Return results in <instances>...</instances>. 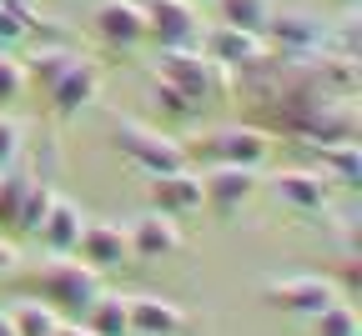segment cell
Wrapping results in <instances>:
<instances>
[{
  "mask_svg": "<svg viewBox=\"0 0 362 336\" xmlns=\"http://www.w3.org/2000/svg\"><path fill=\"white\" fill-rule=\"evenodd\" d=\"M51 196H56L51 181H30L25 201H21V211H16V231H21V236H35V226L45 221V211H51Z\"/></svg>",
  "mask_w": 362,
  "mask_h": 336,
  "instance_id": "cell-24",
  "label": "cell"
},
{
  "mask_svg": "<svg viewBox=\"0 0 362 336\" xmlns=\"http://www.w3.org/2000/svg\"><path fill=\"white\" fill-rule=\"evenodd\" d=\"M25 85H30V76H25V61H21L16 51H0V106L21 101V95H25Z\"/></svg>",
  "mask_w": 362,
  "mask_h": 336,
  "instance_id": "cell-25",
  "label": "cell"
},
{
  "mask_svg": "<svg viewBox=\"0 0 362 336\" xmlns=\"http://www.w3.org/2000/svg\"><path fill=\"white\" fill-rule=\"evenodd\" d=\"M16 266H21L16 241H11V236H0V276H16Z\"/></svg>",
  "mask_w": 362,
  "mask_h": 336,
  "instance_id": "cell-30",
  "label": "cell"
},
{
  "mask_svg": "<svg viewBox=\"0 0 362 336\" xmlns=\"http://www.w3.org/2000/svg\"><path fill=\"white\" fill-rule=\"evenodd\" d=\"M90 30H96V40L111 45V51H136V45L146 40L141 0H96V11H90Z\"/></svg>",
  "mask_w": 362,
  "mask_h": 336,
  "instance_id": "cell-11",
  "label": "cell"
},
{
  "mask_svg": "<svg viewBox=\"0 0 362 336\" xmlns=\"http://www.w3.org/2000/svg\"><path fill=\"white\" fill-rule=\"evenodd\" d=\"M11 326H16V336H56L61 311H51L45 301H16L11 306Z\"/></svg>",
  "mask_w": 362,
  "mask_h": 336,
  "instance_id": "cell-21",
  "label": "cell"
},
{
  "mask_svg": "<svg viewBox=\"0 0 362 336\" xmlns=\"http://www.w3.org/2000/svg\"><path fill=\"white\" fill-rule=\"evenodd\" d=\"M21 40H30V25H25L16 11H6V6H0V51H16Z\"/></svg>",
  "mask_w": 362,
  "mask_h": 336,
  "instance_id": "cell-28",
  "label": "cell"
},
{
  "mask_svg": "<svg viewBox=\"0 0 362 336\" xmlns=\"http://www.w3.org/2000/svg\"><path fill=\"white\" fill-rule=\"evenodd\" d=\"M267 156H272V136L262 126H242V121L211 126L197 146H187V161H206V166H252V171H262Z\"/></svg>",
  "mask_w": 362,
  "mask_h": 336,
  "instance_id": "cell-4",
  "label": "cell"
},
{
  "mask_svg": "<svg viewBox=\"0 0 362 336\" xmlns=\"http://www.w3.org/2000/svg\"><path fill=\"white\" fill-rule=\"evenodd\" d=\"M56 336H90V326H86V321H76V326H66V321H61V326H56Z\"/></svg>",
  "mask_w": 362,
  "mask_h": 336,
  "instance_id": "cell-31",
  "label": "cell"
},
{
  "mask_svg": "<svg viewBox=\"0 0 362 336\" xmlns=\"http://www.w3.org/2000/svg\"><path fill=\"white\" fill-rule=\"evenodd\" d=\"M257 191H262V171H252V166H206L202 171V206L221 221H232Z\"/></svg>",
  "mask_w": 362,
  "mask_h": 336,
  "instance_id": "cell-6",
  "label": "cell"
},
{
  "mask_svg": "<svg viewBox=\"0 0 362 336\" xmlns=\"http://www.w3.org/2000/svg\"><path fill=\"white\" fill-rule=\"evenodd\" d=\"M342 292L332 276H282V281H267L262 286V301L282 316H317L322 306H332Z\"/></svg>",
  "mask_w": 362,
  "mask_h": 336,
  "instance_id": "cell-7",
  "label": "cell"
},
{
  "mask_svg": "<svg viewBox=\"0 0 362 336\" xmlns=\"http://www.w3.org/2000/svg\"><path fill=\"white\" fill-rule=\"evenodd\" d=\"M21 140H25L21 121H11V116H0V171L21 161Z\"/></svg>",
  "mask_w": 362,
  "mask_h": 336,
  "instance_id": "cell-27",
  "label": "cell"
},
{
  "mask_svg": "<svg viewBox=\"0 0 362 336\" xmlns=\"http://www.w3.org/2000/svg\"><path fill=\"white\" fill-rule=\"evenodd\" d=\"M141 16H146V40H156V51L197 45L202 35V16L192 0H141Z\"/></svg>",
  "mask_w": 362,
  "mask_h": 336,
  "instance_id": "cell-9",
  "label": "cell"
},
{
  "mask_svg": "<svg viewBox=\"0 0 362 336\" xmlns=\"http://www.w3.org/2000/svg\"><path fill=\"white\" fill-rule=\"evenodd\" d=\"M0 336H16V326H11V311H0Z\"/></svg>",
  "mask_w": 362,
  "mask_h": 336,
  "instance_id": "cell-32",
  "label": "cell"
},
{
  "mask_svg": "<svg viewBox=\"0 0 362 336\" xmlns=\"http://www.w3.org/2000/svg\"><path fill=\"white\" fill-rule=\"evenodd\" d=\"M342 6H357V0H342Z\"/></svg>",
  "mask_w": 362,
  "mask_h": 336,
  "instance_id": "cell-33",
  "label": "cell"
},
{
  "mask_svg": "<svg viewBox=\"0 0 362 336\" xmlns=\"http://www.w3.org/2000/svg\"><path fill=\"white\" fill-rule=\"evenodd\" d=\"M45 95H51L56 121H81V111H90V106H96V95H101V66L76 51V61L45 85Z\"/></svg>",
  "mask_w": 362,
  "mask_h": 336,
  "instance_id": "cell-8",
  "label": "cell"
},
{
  "mask_svg": "<svg viewBox=\"0 0 362 336\" xmlns=\"http://www.w3.org/2000/svg\"><path fill=\"white\" fill-rule=\"evenodd\" d=\"M131 336H181L187 331V311L166 296H126Z\"/></svg>",
  "mask_w": 362,
  "mask_h": 336,
  "instance_id": "cell-16",
  "label": "cell"
},
{
  "mask_svg": "<svg viewBox=\"0 0 362 336\" xmlns=\"http://www.w3.org/2000/svg\"><path fill=\"white\" fill-rule=\"evenodd\" d=\"M211 6H216V20L221 25H237V30H267V20H272V11H277V6H272V0H211Z\"/></svg>",
  "mask_w": 362,
  "mask_h": 336,
  "instance_id": "cell-20",
  "label": "cell"
},
{
  "mask_svg": "<svg viewBox=\"0 0 362 336\" xmlns=\"http://www.w3.org/2000/svg\"><path fill=\"white\" fill-rule=\"evenodd\" d=\"M267 186H272V196H277L287 211H297V216H322L332 206V181L322 171H307V166H287Z\"/></svg>",
  "mask_w": 362,
  "mask_h": 336,
  "instance_id": "cell-10",
  "label": "cell"
},
{
  "mask_svg": "<svg viewBox=\"0 0 362 336\" xmlns=\"http://www.w3.org/2000/svg\"><path fill=\"white\" fill-rule=\"evenodd\" d=\"M146 201H151V211H161V216H171V221L202 211V171L181 166V171L151 176V181H146Z\"/></svg>",
  "mask_w": 362,
  "mask_h": 336,
  "instance_id": "cell-13",
  "label": "cell"
},
{
  "mask_svg": "<svg viewBox=\"0 0 362 336\" xmlns=\"http://www.w3.org/2000/svg\"><path fill=\"white\" fill-rule=\"evenodd\" d=\"M156 76L166 85H176L197 106H206V101H216V95H232L237 90V80H232L237 71L206 61L197 45H171V51H156Z\"/></svg>",
  "mask_w": 362,
  "mask_h": 336,
  "instance_id": "cell-2",
  "label": "cell"
},
{
  "mask_svg": "<svg viewBox=\"0 0 362 336\" xmlns=\"http://www.w3.org/2000/svg\"><path fill=\"white\" fill-rule=\"evenodd\" d=\"M262 40L272 45V51H282V56H312V51H322L327 25L317 16H307V11H272Z\"/></svg>",
  "mask_w": 362,
  "mask_h": 336,
  "instance_id": "cell-12",
  "label": "cell"
},
{
  "mask_svg": "<svg viewBox=\"0 0 362 336\" xmlns=\"http://www.w3.org/2000/svg\"><path fill=\"white\" fill-rule=\"evenodd\" d=\"M0 6H6V11H16V16H21V20L30 25V35H35V30L45 25V16L35 11V0H0Z\"/></svg>",
  "mask_w": 362,
  "mask_h": 336,
  "instance_id": "cell-29",
  "label": "cell"
},
{
  "mask_svg": "<svg viewBox=\"0 0 362 336\" xmlns=\"http://www.w3.org/2000/svg\"><path fill=\"white\" fill-rule=\"evenodd\" d=\"M126 241H131V261H166V256L181 251V231H176L171 216H161V211H141V216H131Z\"/></svg>",
  "mask_w": 362,
  "mask_h": 336,
  "instance_id": "cell-15",
  "label": "cell"
},
{
  "mask_svg": "<svg viewBox=\"0 0 362 336\" xmlns=\"http://www.w3.org/2000/svg\"><path fill=\"white\" fill-rule=\"evenodd\" d=\"M111 146L121 151V161H131L141 176H166V171L192 166L187 161V146H181L176 136H166L156 126H141V121H131V116H116L111 121Z\"/></svg>",
  "mask_w": 362,
  "mask_h": 336,
  "instance_id": "cell-3",
  "label": "cell"
},
{
  "mask_svg": "<svg viewBox=\"0 0 362 336\" xmlns=\"http://www.w3.org/2000/svg\"><path fill=\"white\" fill-rule=\"evenodd\" d=\"M30 171H21V166H6L0 171V231H16V211H21V201H25V191H30Z\"/></svg>",
  "mask_w": 362,
  "mask_h": 336,
  "instance_id": "cell-23",
  "label": "cell"
},
{
  "mask_svg": "<svg viewBox=\"0 0 362 336\" xmlns=\"http://www.w3.org/2000/svg\"><path fill=\"white\" fill-rule=\"evenodd\" d=\"M151 101H156L171 121H197V116H202V106H197V101H187V95H181L176 85H166L161 76L151 80Z\"/></svg>",
  "mask_w": 362,
  "mask_h": 336,
  "instance_id": "cell-26",
  "label": "cell"
},
{
  "mask_svg": "<svg viewBox=\"0 0 362 336\" xmlns=\"http://www.w3.org/2000/svg\"><path fill=\"white\" fill-rule=\"evenodd\" d=\"M90 271H116L131 261V241H126V231L111 226V221H81V236H76V251Z\"/></svg>",
  "mask_w": 362,
  "mask_h": 336,
  "instance_id": "cell-14",
  "label": "cell"
},
{
  "mask_svg": "<svg viewBox=\"0 0 362 336\" xmlns=\"http://www.w3.org/2000/svg\"><path fill=\"white\" fill-rule=\"evenodd\" d=\"M197 51L206 56V61H216V66H226V71H252L257 61H267L272 56V45L257 35V30H237V25H221V20H211V25H202V35H197Z\"/></svg>",
  "mask_w": 362,
  "mask_h": 336,
  "instance_id": "cell-5",
  "label": "cell"
},
{
  "mask_svg": "<svg viewBox=\"0 0 362 336\" xmlns=\"http://www.w3.org/2000/svg\"><path fill=\"white\" fill-rule=\"evenodd\" d=\"M86 326H90V336H131V316H126V296H116V292H101L96 301H90L86 311Z\"/></svg>",
  "mask_w": 362,
  "mask_h": 336,
  "instance_id": "cell-19",
  "label": "cell"
},
{
  "mask_svg": "<svg viewBox=\"0 0 362 336\" xmlns=\"http://www.w3.org/2000/svg\"><path fill=\"white\" fill-rule=\"evenodd\" d=\"M307 321H312V336H362V321H357V311H352L347 296H337L332 306H322Z\"/></svg>",
  "mask_w": 362,
  "mask_h": 336,
  "instance_id": "cell-22",
  "label": "cell"
},
{
  "mask_svg": "<svg viewBox=\"0 0 362 336\" xmlns=\"http://www.w3.org/2000/svg\"><path fill=\"white\" fill-rule=\"evenodd\" d=\"M81 221H86L81 206L56 191V196H51V211H45V221L35 226V241L51 251V256H71V251H76V236H81Z\"/></svg>",
  "mask_w": 362,
  "mask_h": 336,
  "instance_id": "cell-17",
  "label": "cell"
},
{
  "mask_svg": "<svg viewBox=\"0 0 362 336\" xmlns=\"http://www.w3.org/2000/svg\"><path fill=\"white\" fill-rule=\"evenodd\" d=\"M30 292L35 301H45L51 311H71L81 316L90 301L101 296V271H90L81 256H51L30 271Z\"/></svg>",
  "mask_w": 362,
  "mask_h": 336,
  "instance_id": "cell-1",
  "label": "cell"
},
{
  "mask_svg": "<svg viewBox=\"0 0 362 336\" xmlns=\"http://www.w3.org/2000/svg\"><path fill=\"white\" fill-rule=\"evenodd\" d=\"M317 151V171H322L332 186L357 191L362 186V140H327V146H312Z\"/></svg>",
  "mask_w": 362,
  "mask_h": 336,
  "instance_id": "cell-18",
  "label": "cell"
}]
</instances>
